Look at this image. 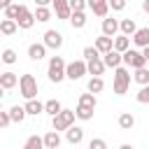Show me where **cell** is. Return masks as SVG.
<instances>
[{
	"label": "cell",
	"instance_id": "5b68a950",
	"mask_svg": "<svg viewBox=\"0 0 149 149\" xmlns=\"http://www.w3.org/2000/svg\"><path fill=\"white\" fill-rule=\"evenodd\" d=\"M74 116H77V112H72V109H61V114H56L54 116V130H68L72 123H74Z\"/></svg>",
	"mask_w": 149,
	"mask_h": 149
},
{
	"label": "cell",
	"instance_id": "f546056e",
	"mask_svg": "<svg viewBox=\"0 0 149 149\" xmlns=\"http://www.w3.org/2000/svg\"><path fill=\"white\" fill-rule=\"evenodd\" d=\"M61 109H63V107H61V102H58V100H47V102H44V112H49L51 116L61 114Z\"/></svg>",
	"mask_w": 149,
	"mask_h": 149
},
{
	"label": "cell",
	"instance_id": "e0dca14e",
	"mask_svg": "<svg viewBox=\"0 0 149 149\" xmlns=\"http://www.w3.org/2000/svg\"><path fill=\"white\" fill-rule=\"evenodd\" d=\"M44 147H47V149H58V147H61V135H58V130H49V133L44 135Z\"/></svg>",
	"mask_w": 149,
	"mask_h": 149
},
{
	"label": "cell",
	"instance_id": "74e56055",
	"mask_svg": "<svg viewBox=\"0 0 149 149\" xmlns=\"http://www.w3.org/2000/svg\"><path fill=\"white\" fill-rule=\"evenodd\" d=\"M88 2L86 0H70V7H72V12H84V7H86Z\"/></svg>",
	"mask_w": 149,
	"mask_h": 149
},
{
	"label": "cell",
	"instance_id": "cb8c5ba5",
	"mask_svg": "<svg viewBox=\"0 0 149 149\" xmlns=\"http://www.w3.org/2000/svg\"><path fill=\"white\" fill-rule=\"evenodd\" d=\"M70 23H72V28H84L86 26V14L84 12H72Z\"/></svg>",
	"mask_w": 149,
	"mask_h": 149
},
{
	"label": "cell",
	"instance_id": "ba28073f",
	"mask_svg": "<svg viewBox=\"0 0 149 149\" xmlns=\"http://www.w3.org/2000/svg\"><path fill=\"white\" fill-rule=\"evenodd\" d=\"M44 44H47V49H61L63 47V35L58 30H47L44 33Z\"/></svg>",
	"mask_w": 149,
	"mask_h": 149
},
{
	"label": "cell",
	"instance_id": "f1b7e54d",
	"mask_svg": "<svg viewBox=\"0 0 149 149\" xmlns=\"http://www.w3.org/2000/svg\"><path fill=\"white\" fill-rule=\"evenodd\" d=\"M133 79L140 84V86H144V84H149V70L147 68H140V70H135V74H133Z\"/></svg>",
	"mask_w": 149,
	"mask_h": 149
},
{
	"label": "cell",
	"instance_id": "d590c367",
	"mask_svg": "<svg viewBox=\"0 0 149 149\" xmlns=\"http://www.w3.org/2000/svg\"><path fill=\"white\" fill-rule=\"evenodd\" d=\"M2 63H7V65L16 63V54H14V49H5V51H2Z\"/></svg>",
	"mask_w": 149,
	"mask_h": 149
},
{
	"label": "cell",
	"instance_id": "ffe728a7",
	"mask_svg": "<svg viewBox=\"0 0 149 149\" xmlns=\"http://www.w3.org/2000/svg\"><path fill=\"white\" fill-rule=\"evenodd\" d=\"M114 49H116V51H121V54H123V51H128V49H130V40H128V35H123V33H121L119 37H114Z\"/></svg>",
	"mask_w": 149,
	"mask_h": 149
},
{
	"label": "cell",
	"instance_id": "d4e9b609",
	"mask_svg": "<svg viewBox=\"0 0 149 149\" xmlns=\"http://www.w3.org/2000/svg\"><path fill=\"white\" fill-rule=\"evenodd\" d=\"M121 33H123V35H128V37H130V35H135V33H137L135 21H133V19H123V21H121Z\"/></svg>",
	"mask_w": 149,
	"mask_h": 149
},
{
	"label": "cell",
	"instance_id": "bcb514c9",
	"mask_svg": "<svg viewBox=\"0 0 149 149\" xmlns=\"http://www.w3.org/2000/svg\"><path fill=\"white\" fill-rule=\"evenodd\" d=\"M119 149H133V147H130V144H121Z\"/></svg>",
	"mask_w": 149,
	"mask_h": 149
},
{
	"label": "cell",
	"instance_id": "5bb4252c",
	"mask_svg": "<svg viewBox=\"0 0 149 149\" xmlns=\"http://www.w3.org/2000/svg\"><path fill=\"white\" fill-rule=\"evenodd\" d=\"M86 63H88V74H93V77H100V74L105 72V68H107V65H105V61H102L100 56H98V58H93V61H86Z\"/></svg>",
	"mask_w": 149,
	"mask_h": 149
},
{
	"label": "cell",
	"instance_id": "44dd1931",
	"mask_svg": "<svg viewBox=\"0 0 149 149\" xmlns=\"http://www.w3.org/2000/svg\"><path fill=\"white\" fill-rule=\"evenodd\" d=\"M23 107H26V112H28V114H35V116H37L40 112H44V102L35 100V98H33V100H28V102H26Z\"/></svg>",
	"mask_w": 149,
	"mask_h": 149
},
{
	"label": "cell",
	"instance_id": "603a6c76",
	"mask_svg": "<svg viewBox=\"0 0 149 149\" xmlns=\"http://www.w3.org/2000/svg\"><path fill=\"white\" fill-rule=\"evenodd\" d=\"M23 149H47L44 147V137H37V135H30L23 144Z\"/></svg>",
	"mask_w": 149,
	"mask_h": 149
},
{
	"label": "cell",
	"instance_id": "6da1fadb",
	"mask_svg": "<svg viewBox=\"0 0 149 149\" xmlns=\"http://www.w3.org/2000/svg\"><path fill=\"white\" fill-rule=\"evenodd\" d=\"M65 70H68V65H65V61L61 58V56H54L51 61H49V79L54 81V84H58V81H63L68 74H65Z\"/></svg>",
	"mask_w": 149,
	"mask_h": 149
},
{
	"label": "cell",
	"instance_id": "836d02e7",
	"mask_svg": "<svg viewBox=\"0 0 149 149\" xmlns=\"http://www.w3.org/2000/svg\"><path fill=\"white\" fill-rule=\"evenodd\" d=\"M19 9H21V5H9L7 9H2V12H5V19H14V21H16Z\"/></svg>",
	"mask_w": 149,
	"mask_h": 149
},
{
	"label": "cell",
	"instance_id": "9c48e42d",
	"mask_svg": "<svg viewBox=\"0 0 149 149\" xmlns=\"http://www.w3.org/2000/svg\"><path fill=\"white\" fill-rule=\"evenodd\" d=\"M86 2H88V7L93 9L95 16H100V19L107 16V12H109V0H86Z\"/></svg>",
	"mask_w": 149,
	"mask_h": 149
},
{
	"label": "cell",
	"instance_id": "7c38bea8",
	"mask_svg": "<svg viewBox=\"0 0 149 149\" xmlns=\"http://www.w3.org/2000/svg\"><path fill=\"white\" fill-rule=\"evenodd\" d=\"M65 140H68L70 144H79V142L84 140V128H79V126H70V128L65 130Z\"/></svg>",
	"mask_w": 149,
	"mask_h": 149
},
{
	"label": "cell",
	"instance_id": "7402d4cb",
	"mask_svg": "<svg viewBox=\"0 0 149 149\" xmlns=\"http://www.w3.org/2000/svg\"><path fill=\"white\" fill-rule=\"evenodd\" d=\"M135 126V119H133V114L130 112H123V114H119V128H123V130H130Z\"/></svg>",
	"mask_w": 149,
	"mask_h": 149
},
{
	"label": "cell",
	"instance_id": "7bdbcfd3",
	"mask_svg": "<svg viewBox=\"0 0 149 149\" xmlns=\"http://www.w3.org/2000/svg\"><path fill=\"white\" fill-rule=\"evenodd\" d=\"M9 5H12V0H0V7H2V9H7Z\"/></svg>",
	"mask_w": 149,
	"mask_h": 149
},
{
	"label": "cell",
	"instance_id": "8d00e7d4",
	"mask_svg": "<svg viewBox=\"0 0 149 149\" xmlns=\"http://www.w3.org/2000/svg\"><path fill=\"white\" fill-rule=\"evenodd\" d=\"M88 149H107V142H105L102 137H93V140L88 142Z\"/></svg>",
	"mask_w": 149,
	"mask_h": 149
},
{
	"label": "cell",
	"instance_id": "277c9868",
	"mask_svg": "<svg viewBox=\"0 0 149 149\" xmlns=\"http://www.w3.org/2000/svg\"><path fill=\"white\" fill-rule=\"evenodd\" d=\"M123 65H128L133 70H140V68H147V58H144L142 51L128 49V51H123Z\"/></svg>",
	"mask_w": 149,
	"mask_h": 149
},
{
	"label": "cell",
	"instance_id": "f6af8a7d",
	"mask_svg": "<svg viewBox=\"0 0 149 149\" xmlns=\"http://www.w3.org/2000/svg\"><path fill=\"white\" fill-rule=\"evenodd\" d=\"M142 54H144V58H147V63H149V47H144V49H142Z\"/></svg>",
	"mask_w": 149,
	"mask_h": 149
},
{
	"label": "cell",
	"instance_id": "2e32d148",
	"mask_svg": "<svg viewBox=\"0 0 149 149\" xmlns=\"http://www.w3.org/2000/svg\"><path fill=\"white\" fill-rule=\"evenodd\" d=\"M44 54H47V44H44V42H42V44H37V42H35V44H30V47H28V56H30L33 61H42V58H44Z\"/></svg>",
	"mask_w": 149,
	"mask_h": 149
},
{
	"label": "cell",
	"instance_id": "30bf717a",
	"mask_svg": "<svg viewBox=\"0 0 149 149\" xmlns=\"http://www.w3.org/2000/svg\"><path fill=\"white\" fill-rule=\"evenodd\" d=\"M102 61H105V65H107V68H119V65L123 63V54H121V51H116V49H112V51L102 54Z\"/></svg>",
	"mask_w": 149,
	"mask_h": 149
},
{
	"label": "cell",
	"instance_id": "4fadbf2b",
	"mask_svg": "<svg viewBox=\"0 0 149 149\" xmlns=\"http://www.w3.org/2000/svg\"><path fill=\"white\" fill-rule=\"evenodd\" d=\"M95 49H98L100 54H107V51L114 49V40H112L109 35H100V37L95 40Z\"/></svg>",
	"mask_w": 149,
	"mask_h": 149
},
{
	"label": "cell",
	"instance_id": "b9f144b4",
	"mask_svg": "<svg viewBox=\"0 0 149 149\" xmlns=\"http://www.w3.org/2000/svg\"><path fill=\"white\" fill-rule=\"evenodd\" d=\"M68 2H70V0H54L51 5H54V7H61V5H68Z\"/></svg>",
	"mask_w": 149,
	"mask_h": 149
},
{
	"label": "cell",
	"instance_id": "8992f818",
	"mask_svg": "<svg viewBox=\"0 0 149 149\" xmlns=\"http://www.w3.org/2000/svg\"><path fill=\"white\" fill-rule=\"evenodd\" d=\"M86 72H88V63L86 61H72V63H68V70H65L68 79H72V81L81 79Z\"/></svg>",
	"mask_w": 149,
	"mask_h": 149
},
{
	"label": "cell",
	"instance_id": "ac0fdd59",
	"mask_svg": "<svg viewBox=\"0 0 149 149\" xmlns=\"http://www.w3.org/2000/svg\"><path fill=\"white\" fill-rule=\"evenodd\" d=\"M133 42L137 44V47H149V28H137V33L133 35Z\"/></svg>",
	"mask_w": 149,
	"mask_h": 149
},
{
	"label": "cell",
	"instance_id": "4316f807",
	"mask_svg": "<svg viewBox=\"0 0 149 149\" xmlns=\"http://www.w3.org/2000/svg\"><path fill=\"white\" fill-rule=\"evenodd\" d=\"M26 107H19V105H14L12 109H9V116H12V121H16V123H21L23 119H26Z\"/></svg>",
	"mask_w": 149,
	"mask_h": 149
},
{
	"label": "cell",
	"instance_id": "7a4b0ae2",
	"mask_svg": "<svg viewBox=\"0 0 149 149\" xmlns=\"http://www.w3.org/2000/svg\"><path fill=\"white\" fill-rule=\"evenodd\" d=\"M114 93L116 95H123L126 91H128V86H130V72L126 70V68H114Z\"/></svg>",
	"mask_w": 149,
	"mask_h": 149
},
{
	"label": "cell",
	"instance_id": "ee69618b",
	"mask_svg": "<svg viewBox=\"0 0 149 149\" xmlns=\"http://www.w3.org/2000/svg\"><path fill=\"white\" fill-rule=\"evenodd\" d=\"M142 9H144V12L149 14V0H142Z\"/></svg>",
	"mask_w": 149,
	"mask_h": 149
},
{
	"label": "cell",
	"instance_id": "83f0119b",
	"mask_svg": "<svg viewBox=\"0 0 149 149\" xmlns=\"http://www.w3.org/2000/svg\"><path fill=\"white\" fill-rule=\"evenodd\" d=\"M102 88H105L102 77H91V79H88V91H91V93H100Z\"/></svg>",
	"mask_w": 149,
	"mask_h": 149
},
{
	"label": "cell",
	"instance_id": "60d3db41",
	"mask_svg": "<svg viewBox=\"0 0 149 149\" xmlns=\"http://www.w3.org/2000/svg\"><path fill=\"white\" fill-rule=\"evenodd\" d=\"M49 2H54V0H35V5H37V7H47Z\"/></svg>",
	"mask_w": 149,
	"mask_h": 149
},
{
	"label": "cell",
	"instance_id": "d6986e66",
	"mask_svg": "<svg viewBox=\"0 0 149 149\" xmlns=\"http://www.w3.org/2000/svg\"><path fill=\"white\" fill-rule=\"evenodd\" d=\"M16 28H19V23H16L14 19H5V21L0 23V33H2V35H14Z\"/></svg>",
	"mask_w": 149,
	"mask_h": 149
},
{
	"label": "cell",
	"instance_id": "4dcf8cb0",
	"mask_svg": "<svg viewBox=\"0 0 149 149\" xmlns=\"http://www.w3.org/2000/svg\"><path fill=\"white\" fill-rule=\"evenodd\" d=\"M77 119H81V121H91L93 119V109L91 107H81V105H77Z\"/></svg>",
	"mask_w": 149,
	"mask_h": 149
},
{
	"label": "cell",
	"instance_id": "ab89813d",
	"mask_svg": "<svg viewBox=\"0 0 149 149\" xmlns=\"http://www.w3.org/2000/svg\"><path fill=\"white\" fill-rule=\"evenodd\" d=\"M12 123V116H9V112H0V126L2 128H7Z\"/></svg>",
	"mask_w": 149,
	"mask_h": 149
},
{
	"label": "cell",
	"instance_id": "9a60e30c",
	"mask_svg": "<svg viewBox=\"0 0 149 149\" xmlns=\"http://www.w3.org/2000/svg\"><path fill=\"white\" fill-rule=\"evenodd\" d=\"M19 79H21V77H16L14 72H2V74H0V86H2L5 91H9V88H14V86L19 84Z\"/></svg>",
	"mask_w": 149,
	"mask_h": 149
},
{
	"label": "cell",
	"instance_id": "3957f363",
	"mask_svg": "<svg viewBox=\"0 0 149 149\" xmlns=\"http://www.w3.org/2000/svg\"><path fill=\"white\" fill-rule=\"evenodd\" d=\"M19 91H21V95H23L26 100H33V98L37 95V79H35L33 74H21V79H19Z\"/></svg>",
	"mask_w": 149,
	"mask_h": 149
},
{
	"label": "cell",
	"instance_id": "484cf974",
	"mask_svg": "<svg viewBox=\"0 0 149 149\" xmlns=\"http://www.w3.org/2000/svg\"><path fill=\"white\" fill-rule=\"evenodd\" d=\"M79 105L81 107H91V109H95V93H81L79 95Z\"/></svg>",
	"mask_w": 149,
	"mask_h": 149
},
{
	"label": "cell",
	"instance_id": "52a82bcc",
	"mask_svg": "<svg viewBox=\"0 0 149 149\" xmlns=\"http://www.w3.org/2000/svg\"><path fill=\"white\" fill-rule=\"evenodd\" d=\"M37 19H35V14L26 7V5H21V9H19V16H16V23H19V28H33V23H35Z\"/></svg>",
	"mask_w": 149,
	"mask_h": 149
},
{
	"label": "cell",
	"instance_id": "8fae6325",
	"mask_svg": "<svg viewBox=\"0 0 149 149\" xmlns=\"http://www.w3.org/2000/svg\"><path fill=\"white\" fill-rule=\"evenodd\" d=\"M119 30H121V21L107 19V16L102 19V35H109V37H112V35H116Z\"/></svg>",
	"mask_w": 149,
	"mask_h": 149
},
{
	"label": "cell",
	"instance_id": "f35d334b",
	"mask_svg": "<svg viewBox=\"0 0 149 149\" xmlns=\"http://www.w3.org/2000/svg\"><path fill=\"white\" fill-rule=\"evenodd\" d=\"M109 7L114 12H121V9H126V0H109Z\"/></svg>",
	"mask_w": 149,
	"mask_h": 149
},
{
	"label": "cell",
	"instance_id": "e575fe53",
	"mask_svg": "<svg viewBox=\"0 0 149 149\" xmlns=\"http://www.w3.org/2000/svg\"><path fill=\"white\" fill-rule=\"evenodd\" d=\"M100 56V51L95 49V47H84V61H93V58H98Z\"/></svg>",
	"mask_w": 149,
	"mask_h": 149
},
{
	"label": "cell",
	"instance_id": "1f68e13d",
	"mask_svg": "<svg viewBox=\"0 0 149 149\" xmlns=\"http://www.w3.org/2000/svg\"><path fill=\"white\" fill-rule=\"evenodd\" d=\"M35 19H37L40 23H47V21L51 19V12H49V7H37V9H35Z\"/></svg>",
	"mask_w": 149,
	"mask_h": 149
},
{
	"label": "cell",
	"instance_id": "d6a6232c",
	"mask_svg": "<svg viewBox=\"0 0 149 149\" xmlns=\"http://www.w3.org/2000/svg\"><path fill=\"white\" fill-rule=\"evenodd\" d=\"M135 100H137L140 105H147V102H149V84H144V86L135 93Z\"/></svg>",
	"mask_w": 149,
	"mask_h": 149
}]
</instances>
